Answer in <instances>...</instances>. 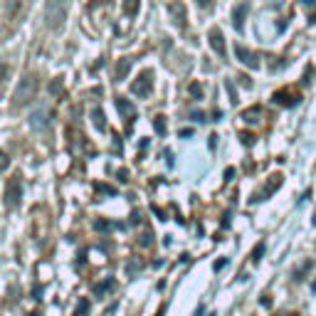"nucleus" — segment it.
<instances>
[{
	"label": "nucleus",
	"instance_id": "nucleus-15",
	"mask_svg": "<svg viewBox=\"0 0 316 316\" xmlns=\"http://www.w3.org/2000/svg\"><path fill=\"white\" fill-rule=\"evenodd\" d=\"M245 13H247V3H242V5H237V8H235V28H237V30H242Z\"/></svg>",
	"mask_w": 316,
	"mask_h": 316
},
{
	"label": "nucleus",
	"instance_id": "nucleus-5",
	"mask_svg": "<svg viewBox=\"0 0 316 316\" xmlns=\"http://www.w3.org/2000/svg\"><path fill=\"white\" fill-rule=\"evenodd\" d=\"M153 89V72L151 69H143L141 74H138V79L134 84H131V92L136 96H141V99H146V96L151 94Z\"/></svg>",
	"mask_w": 316,
	"mask_h": 316
},
{
	"label": "nucleus",
	"instance_id": "nucleus-24",
	"mask_svg": "<svg viewBox=\"0 0 316 316\" xmlns=\"http://www.w3.org/2000/svg\"><path fill=\"white\" fill-rule=\"evenodd\" d=\"M87 309H89V304L87 302H82L79 306H77V314H87Z\"/></svg>",
	"mask_w": 316,
	"mask_h": 316
},
{
	"label": "nucleus",
	"instance_id": "nucleus-20",
	"mask_svg": "<svg viewBox=\"0 0 316 316\" xmlns=\"http://www.w3.org/2000/svg\"><path fill=\"white\" fill-rule=\"evenodd\" d=\"M153 124H156V131H158V134H165V116H156Z\"/></svg>",
	"mask_w": 316,
	"mask_h": 316
},
{
	"label": "nucleus",
	"instance_id": "nucleus-22",
	"mask_svg": "<svg viewBox=\"0 0 316 316\" xmlns=\"http://www.w3.org/2000/svg\"><path fill=\"white\" fill-rule=\"evenodd\" d=\"M195 3H198V8H203V10H210L215 0H195Z\"/></svg>",
	"mask_w": 316,
	"mask_h": 316
},
{
	"label": "nucleus",
	"instance_id": "nucleus-9",
	"mask_svg": "<svg viewBox=\"0 0 316 316\" xmlns=\"http://www.w3.org/2000/svg\"><path fill=\"white\" fill-rule=\"evenodd\" d=\"M207 40H210V47H213V50H215L218 55L225 57V52H227V50H225V37H222L220 30L213 28L210 32H207Z\"/></svg>",
	"mask_w": 316,
	"mask_h": 316
},
{
	"label": "nucleus",
	"instance_id": "nucleus-8",
	"mask_svg": "<svg viewBox=\"0 0 316 316\" xmlns=\"http://www.w3.org/2000/svg\"><path fill=\"white\" fill-rule=\"evenodd\" d=\"M50 109H40L32 114V119H30V124H32V129L35 131H47V126H50Z\"/></svg>",
	"mask_w": 316,
	"mask_h": 316
},
{
	"label": "nucleus",
	"instance_id": "nucleus-7",
	"mask_svg": "<svg viewBox=\"0 0 316 316\" xmlns=\"http://www.w3.org/2000/svg\"><path fill=\"white\" fill-rule=\"evenodd\" d=\"M235 55H237V59H240L245 67H249V69L260 67V59H257V55H255L252 50H247L245 45H235Z\"/></svg>",
	"mask_w": 316,
	"mask_h": 316
},
{
	"label": "nucleus",
	"instance_id": "nucleus-17",
	"mask_svg": "<svg viewBox=\"0 0 316 316\" xmlns=\"http://www.w3.org/2000/svg\"><path fill=\"white\" fill-rule=\"evenodd\" d=\"M8 79H10V67H8V65H0V92L5 89Z\"/></svg>",
	"mask_w": 316,
	"mask_h": 316
},
{
	"label": "nucleus",
	"instance_id": "nucleus-6",
	"mask_svg": "<svg viewBox=\"0 0 316 316\" xmlns=\"http://www.w3.org/2000/svg\"><path fill=\"white\" fill-rule=\"evenodd\" d=\"M168 15H171V20H173L176 28L185 30V25H188V13H185V5H183L180 0H173V3L168 5Z\"/></svg>",
	"mask_w": 316,
	"mask_h": 316
},
{
	"label": "nucleus",
	"instance_id": "nucleus-12",
	"mask_svg": "<svg viewBox=\"0 0 316 316\" xmlns=\"http://www.w3.org/2000/svg\"><path fill=\"white\" fill-rule=\"evenodd\" d=\"M279 185H282V176H279V173H275V176H272V180H269V185H264L260 195H255V200H262V195H272Z\"/></svg>",
	"mask_w": 316,
	"mask_h": 316
},
{
	"label": "nucleus",
	"instance_id": "nucleus-11",
	"mask_svg": "<svg viewBox=\"0 0 316 316\" xmlns=\"http://www.w3.org/2000/svg\"><path fill=\"white\" fill-rule=\"evenodd\" d=\"M116 109L124 114L126 121H134V119H136V109H134V104H131L129 99H121V96H119V99H116Z\"/></svg>",
	"mask_w": 316,
	"mask_h": 316
},
{
	"label": "nucleus",
	"instance_id": "nucleus-14",
	"mask_svg": "<svg viewBox=\"0 0 316 316\" xmlns=\"http://www.w3.org/2000/svg\"><path fill=\"white\" fill-rule=\"evenodd\" d=\"M121 8H124V15H129V17H134V15H138V8H141V0H124V3H121Z\"/></svg>",
	"mask_w": 316,
	"mask_h": 316
},
{
	"label": "nucleus",
	"instance_id": "nucleus-3",
	"mask_svg": "<svg viewBox=\"0 0 316 316\" xmlns=\"http://www.w3.org/2000/svg\"><path fill=\"white\" fill-rule=\"evenodd\" d=\"M69 15V0H47L45 5V25L50 30H62Z\"/></svg>",
	"mask_w": 316,
	"mask_h": 316
},
{
	"label": "nucleus",
	"instance_id": "nucleus-13",
	"mask_svg": "<svg viewBox=\"0 0 316 316\" xmlns=\"http://www.w3.org/2000/svg\"><path fill=\"white\" fill-rule=\"evenodd\" d=\"M262 116V107H249L247 111H242V119L245 121H249V124H257Z\"/></svg>",
	"mask_w": 316,
	"mask_h": 316
},
{
	"label": "nucleus",
	"instance_id": "nucleus-16",
	"mask_svg": "<svg viewBox=\"0 0 316 316\" xmlns=\"http://www.w3.org/2000/svg\"><path fill=\"white\" fill-rule=\"evenodd\" d=\"M129 69H131V59H129V57H124V59L116 65V79H126Z\"/></svg>",
	"mask_w": 316,
	"mask_h": 316
},
{
	"label": "nucleus",
	"instance_id": "nucleus-10",
	"mask_svg": "<svg viewBox=\"0 0 316 316\" xmlns=\"http://www.w3.org/2000/svg\"><path fill=\"white\" fill-rule=\"evenodd\" d=\"M272 99H275L277 104H282V107H294V104H299V94H297V92H287V89L275 92Z\"/></svg>",
	"mask_w": 316,
	"mask_h": 316
},
{
	"label": "nucleus",
	"instance_id": "nucleus-21",
	"mask_svg": "<svg viewBox=\"0 0 316 316\" xmlns=\"http://www.w3.org/2000/svg\"><path fill=\"white\" fill-rule=\"evenodd\" d=\"M8 165H10V158H8V156H5V153L0 151V173H3V171H5V168H8Z\"/></svg>",
	"mask_w": 316,
	"mask_h": 316
},
{
	"label": "nucleus",
	"instance_id": "nucleus-4",
	"mask_svg": "<svg viewBox=\"0 0 316 316\" xmlns=\"http://www.w3.org/2000/svg\"><path fill=\"white\" fill-rule=\"evenodd\" d=\"M20 198H23V180H20V173H15L5 183V207L15 210L20 205Z\"/></svg>",
	"mask_w": 316,
	"mask_h": 316
},
{
	"label": "nucleus",
	"instance_id": "nucleus-19",
	"mask_svg": "<svg viewBox=\"0 0 316 316\" xmlns=\"http://www.w3.org/2000/svg\"><path fill=\"white\" fill-rule=\"evenodd\" d=\"M50 92H52V94H62V92H65V84H62V79H52V84H50Z\"/></svg>",
	"mask_w": 316,
	"mask_h": 316
},
{
	"label": "nucleus",
	"instance_id": "nucleus-23",
	"mask_svg": "<svg viewBox=\"0 0 316 316\" xmlns=\"http://www.w3.org/2000/svg\"><path fill=\"white\" fill-rule=\"evenodd\" d=\"M262 249H264V245H257V249L252 252V260H255V262H260V255H262Z\"/></svg>",
	"mask_w": 316,
	"mask_h": 316
},
{
	"label": "nucleus",
	"instance_id": "nucleus-18",
	"mask_svg": "<svg viewBox=\"0 0 316 316\" xmlns=\"http://www.w3.org/2000/svg\"><path fill=\"white\" fill-rule=\"evenodd\" d=\"M94 124H96V129H99V131H107V121H104V114H101L99 109L94 111Z\"/></svg>",
	"mask_w": 316,
	"mask_h": 316
},
{
	"label": "nucleus",
	"instance_id": "nucleus-2",
	"mask_svg": "<svg viewBox=\"0 0 316 316\" xmlns=\"http://www.w3.org/2000/svg\"><path fill=\"white\" fill-rule=\"evenodd\" d=\"M37 92H40V77L37 74H25L13 94V111L25 109L28 104H32V99L37 96Z\"/></svg>",
	"mask_w": 316,
	"mask_h": 316
},
{
	"label": "nucleus",
	"instance_id": "nucleus-1",
	"mask_svg": "<svg viewBox=\"0 0 316 316\" xmlns=\"http://www.w3.org/2000/svg\"><path fill=\"white\" fill-rule=\"evenodd\" d=\"M32 0H5V10H3V32L0 35H13L15 30L23 25V20L28 17Z\"/></svg>",
	"mask_w": 316,
	"mask_h": 316
},
{
	"label": "nucleus",
	"instance_id": "nucleus-26",
	"mask_svg": "<svg viewBox=\"0 0 316 316\" xmlns=\"http://www.w3.org/2000/svg\"><path fill=\"white\" fill-rule=\"evenodd\" d=\"M252 138H255V136H249V134H242V141H245V143H252Z\"/></svg>",
	"mask_w": 316,
	"mask_h": 316
},
{
	"label": "nucleus",
	"instance_id": "nucleus-25",
	"mask_svg": "<svg viewBox=\"0 0 316 316\" xmlns=\"http://www.w3.org/2000/svg\"><path fill=\"white\" fill-rule=\"evenodd\" d=\"M191 92H193L195 96H200V87H198V84H191Z\"/></svg>",
	"mask_w": 316,
	"mask_h": 316
}]
</instances>
